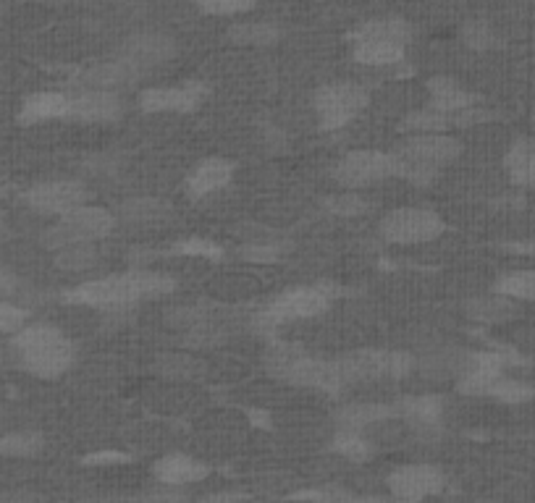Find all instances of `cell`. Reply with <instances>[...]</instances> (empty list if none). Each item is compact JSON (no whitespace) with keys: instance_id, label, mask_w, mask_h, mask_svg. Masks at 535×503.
<instances>
[{"instance_id":"31","label":"cell","mask_w":535,"mask_h":503,"mask_svg":"<svg viewBox=\"0 0 535 503\" xmlns=\"http://www.w3.org/2000/svg\"><path fill=\"white\" fill-rule=\"evenodd\" d=\"M42 448H45V438L35 430L0 435V456H6V459H32Z\"/></svg>"},{"instance_id":"6","label":"cell","mask_w":535,"mask_h":503,"mask_svg":"<svg viewBox=\"0 0 535 503\" xmlns=\"http://www.w3.org/2000/svg\"><path fill=\"white\" fill-rule=\"evenodd\" d=\"M347 383L360 380H402L417 370V357L399 349H357L339 357Z\"/></svg>"},{"instance_id":"28","label":"cell","mask_w":535,"mask_h":503,"mask_svg":"<svg viewBox=\"0 0 535 503\" xmlns=\"http://www.w3.org/2000/svg\"><path fill=\"white\" fill-rule=\"evenodd\" d=\"M174 215L171 202L158 197H132L119 205V218L124 223H160Z\"/></svg>"},{"instance_id":"19","label":"cell","mask_w":535,"mask_h":503,"mask_svg":"<svg viewBox=\"0 0 535 503\" xmlns=\"http://www.w3.org/2000/svg\"><path fill=\"white\" fill-rule=\"evenodd\" d=\"M210 475V467L200 459L189 454H166L160 456L153 464V477L160 485H171V488H181V485L200 483Z\"/></svg>"},{"instance_id":"38","label":"cell","mask_w":535,"mask_h":503,"mask_svg":"<svg viewBox=\"0 0 535 503\" xmlns=\"http://www.w3.org/2000/svg\"><path fill=\"white\" fill-rule=\"evenodd\" d=\"M100 503H189V498L184 490L171 488V485H160V488L139 493V496L119 498V501H100Z\"/></svg>"},{"instance_id":"9","label":"cell","mask_w":535,"mask_h":503,"mask_svg":"<svg viewBox=\"0 0 535 503\" xmlns=\"http://www.w3.org/2000/svg\"><path fill=\"white\" fill-rule=\"evenodd\" d=\"M334 181L344 189H362L397 176V155L386 150H352L334 166Z\"/></svg>"},{"instance_id":"35","label":"cell","mask_w":535,"mask_h":503,"mask_svg":"<svg viewBox=\"0 0 535 503\" xmlns=\"http://www.w3.org/2000/svg\"><path fill=\"white\" fill-rule=\"evenodd\" d=\"M486 396L488 399L504 401V404H522V401L533 399L535 388L528 386V383H522V380L504 378V375H499V378L488 386Z\"/></svg>"},{"instance_id":"37","label":"cell","mask_w":535,"mask_h":503,"mask_svg":"<svg viewBox=\"0 0 535 503\" xmlns=\"http://www.w3.org/2000/svg\"><path fill=\"white\" fill-rule=\"evenodd\" d=\"M462 42L470 50H491L499 45V37H496L494 27L488 21L473 19L462 27Z\"/></svg>"},{"instance_id":"25","label":"cell","mask_w":535,"mask_h":503,"mask_svg":"<svg viewBox=\"0 0 535 503\" xmlns=\"http://www.w3.org/2000/svg\"><path fill=\"white\" fill-rule=\"evenodd\" d=\"M509 181L520 189H535V145L530 139H517L504 155Z\"/></svg>"},{"instance_id":"24","label":"cell","mask_w":535,"mask_h":503,"mask_svg":"<svg viewBox=\"0 0 535 503\" xmlns=\"http://www.w3.org/2000/svg\"><path fill=\"white\" fill-rule=\"evenodd\" d=\"M467 317H473L475 323L483 325H496L507 323V320H515L520 315V307H517L515 299L504 297V294H483V297H473L465 302Z\"/></svg>"},{"instance_id":"8","label":"cell","mask_w":535,"mask_h":503,"mask_svg":"<svg viewBox=\"0 0 535 503\" xmlns=\"http://www.w3.org/2000/svg\"><path fill=\"white\" fill-rule=\"evenodd\" d=\"M378 231L386 244L407 247V244H425L438 239L446 231V223L431 207H397L383 215Z\"/></svg>"},{"instance_id":"46","label":"cell","mask_w":535,"mask_h":503,"mask_svg":"<svg viewBox=\"0 0 535 503\" xmlns=\"http://www.w3.org/2000/svg\"><path fill=\"white\" fill-rule=\"evenodd\" d=\"M247 501L244 493H213V496L202 498V503H242Z\"/></svg>"},{"instance_id":"36","label":"cell","mask_w":535,"mask_h":503,"mask_svg":"<svg viewBox=\"0 0 535 503\" xmlns=\"http://www.w3.org/2000/svg\"><path fill=\"white\" fill-rule=\"evenodd\" d=\"M155 373L160 378H174V380H189L195 378L197 362L187 354H158L155 359Z\"/></svg>"},{"instance_id":"29","label":"cell","mask_w":535,"mask_h":503,"mask_svg":"<svg viewBox=\"0 0 535 503\" xmlns=\"http://www.w3.org/2000/svg\"><path fill=\"white\" fill-rule=\"evenodd\" d=\"M412 37L410 24L399 16H386V19H370L352 32V42L357 40H378V42H402L407 45Z\"/></svg>"},{"instance_id":"4","label":"cell","mask_w":535,"mask_h":503,"mask_svg":"<svg viewBox=\"0 0 535 503\" xmlns=\"http://www.w3.org/2000/svg\"><path fill=\"white\" fill-rule=\"evenodd\" d=\"M119 215L111 213L108 207L98 205H79L58 218L56 226H50L42 236V244L56 252L74 242H100L116 231Z\"/></svg>"},{"instance_id":"21","label":"cell","mask_w":535,"mask_h":503,"mask_svg":"<svg viewBox=\"0 0 535 503\" xmlns=\"http://www.w3.org/2000/svg\"><path fill=\"white\" fill-rule=\"evenodd\" d=\"M71 95L66 92H35L24 100L19 111V124L35 126L56 118H69Z\"/></svg>"},{"instance_id":"34","label":"cell","mask_w":535,"mask_h":503,"mask_svg":"<svg viewBox=\"0 0 535 503\" xmlns=\"http://www.w3.org/2000/svg\"><path fill=\"white\" fill-rule=\"evenodd\" d=\"M323 207L331 215H339V218H360V215H365L370 210V202L360 192H355V189H347V192L326 197Z\"/></svg>"},{"instance_id":"45","label":"cell","mask_w":535,"mask_h":503,"mask_svg":"<svg viewBox=\"0 0 535 503\" xmlns=\"http://www.w3.org/2000/svg\"><path fill=\"white\" fill-rule=\"evenodd\" d=\"M0 503H42V498L32 490H8L0 496Z\"/></svg>"},{"instance_id":"15","label":"cell","mask_w":535,"mask_h":503,"mask_svg":"<svg viewBox=\"0 0 535 503\" xmlns=\"http://www.w3.org/2000/svg\"><path fill=\"white\" fill-rule=\"evenodd\" d=\"M176 56V42L166 35H155V32H142L132 35L119 48V56L126 66H132L139 76H147L153 69L168 63Z\"/></svg>"},{"instance_id":"47","label":"cell","mask_w":535,"mask_h":503,"mask_svg":"<svg viewBox=\"0 0 535 503\" xmlns=\"http://www.w3.org/2000/svg\"><path fill=\"white\" fill-rule=\"evenodd\" d=\"M3 289H8V278H6V273L0 270V291H3Z\"/></svg>"},{"instance_id":"14","label":"cell","mask_w":535,"mask_h":503,"mask_svg":"<svg viewBox=\"0 0 535 503\" xmlns=\"http://www.w3.org/2000/svg\"><path fill=\"white\" fill-rule=\"evenodd\" d=\"M522 359L509 352H475L467 357L465 370L457 378V391L465 396H486L488 386L499 375H504V367L520 365Z\"/></svg>"},{"instance_id":"17","label":"cell","mask_w":535,"mask_h":503,"mask_svg":"<svg viewBox=\"0 0 535 503\" xmlns=\"http://www.w3.org/2000/svg\"><path fill=\"white\" fill-rule=\"evenodd\" d=\"M237 173V166L226 158H205L200 160L187 176V194L192 200H205L210 194L221 192L231 184Z\"/></svg>"},{"instance_id":"20","label":"cell","mask_w":535,"mask_h":503,"mask_svg":"<svg viewBox=\"0 0 535 503\" xmlns=\"http://www.w3.org/2000/svg\"><path fill=\"white\" fill-rule=\"evenodd\" d=\"M444 399L441 396H407L397 404L399 417L415 425L417 433L438 435L441 422H444Z\"/></svg>"},{"instance_id":"43","label":"cell","mask_w":535,"mask_h":503,"mask_svg":"<svg viewBox=\"0 0 535 503\" xmlns=\"http://www.w3.org/2000/svg\"><path fill=\"white\" fill-rule=\"evenodd\" d=\"M239 252H242L244 260L250 262H276L281 257V252L276 247H271V244H250V247L239 249Z\"/></svg>"},{"instance_id":"1","label":"cell","mask_w":535,"mask_h":503,"mask_svg":"<svg viewBox=\"0 0 535 503\" xmlns=\"http://www.w3.org/2000/svg\"><path fill=\"white\" fill-rule=\"evenodd\" d=\"M176 289V281L166 273H150V270H132L119 276H105L84 281L63 294V302L84 304V307H132L145 299H160Z\"/></svg>"},{"instance_id":"11","label":"cell","mask_w":535,"mask_h":503,"mask_svg":"<svg viewBox=\"0 0 535 503\" xmlns=\"http://www.w3.org/2000/svg\"><path fill=\"white\" fill-rule=\"evenodd\" d=\"M208 97L202 82H181L174 87H147L139 92L137 105L142 113H195Z\"/></svg>"},{"instance_id":"12","label":"cell","mask_w":535,"mask_h":503,"mask_svg":"<svg viewBox=\"0 0 535 503\" xmlns=\"http://www.w3.org/2000/svg\"><path fill=\"white\" fill-rule=\"evenodd\" d=\"M444 485V472L433 464H404L389 475L391 496L404 503H420L423 498L436 496Z\"/></svg>"},{"instance_id":"23","label":"cell","mask_w":535,"mask_h":503,"mask_svg":"<svg viewBox=\"0 0 535 503\" xmlns=\"http://www.w3.org/2000/svg\"><path fill=\"white\" fill-rule=\"evenodd\" d=\"M428 105L436 111L457 113L480 105V97L475 92H467L462 84L449 79V76H436L428 82Z\"/></svg>"},{"instance_id":"2","label":"cell","mask_w":535,"mask_h":503,"mask_svg":"<svg viewBox=\"0 0 535 503\" xmlns=\"http://www.w3.org/2000/svg\"><path fill=\"white\" fill-rule=\"evenodd\" d=\"M11 349L21 367L40 380H56L74 365V341L56 325L27 323L11 338Z\"/></svg>"},{"instance_id":"10","label":"cell","mask_w":535,"mask_h":503,"mask_svg":"<svg viewBox=\"0 0 535 503\" xmlns=\"http://www.w3.org/2000/svg\"><path fill=\"white\" fill-rule=\"evenodd\" d=\"M394 155L404 163H412V166L441 171L462 155V142L457 137H449V134H410L394 150Z\"/></svg>"},{"instance_id":"32","label":"cell","mask_w":535,"mask_h":503,"mask_svg":"<svg viewBox=\"0 0 535 503\" xmlns=\"http://www.w3.org/2000/svg\"><path fill=\"white\" fill-rule=\"evenodd\" d=\"M496 294L515 299V302H535V270H515L504 273L494 283Z\"/></svg>"},{"instance_id":"18","label":"cell","mask_w":535,"mask_h":503,"mask_svg":"<svg viewBox=\"0 0 535 503\" xmlns=\"http://www.w3.org/2000/svg\"><path fill=\"white\" fill-rule=\"evenodd\" d=\"M397 404H383V401H352L336 412V428L339 430H355V433H365V430L376 428L397 417Z\"/></svg>"},{"instance_id":"7","label":"cell","mask_w":535,"mask_h":503,"mask_svg":"<svg viewBox=\"0 0 535 503\" xmlns=\"http://www.w3.org/2000/svg\"><path fill=\"white\" fill-rule=\"evenodd\" d=\"M370 103L368 90L357 82H331L315 90L313 105L323 131H341Z\"/></svg>"},{"instance_id":"3","label":"cell","mask_w":535,"mask_h":503,"mask_svg":"<svg viewBox=\"0 0 535 503\" xmlns=\"http://www.w3.org/2000/svg\"><path fill=\"white\" fill-rule=\"evenodd\" d=\"M268 373L276 380H284L289 386L315 388L323 393H341L349 386L347 375L341 370L339 359H318L310 354H302L292 346H281L265 359Z\"/></svg>"},{"instance_id":"39","label":"cell","mask_w":535,"mask_h":503,"mask_svg":"<svg viewBox=\"0 0 535 503\" xmlns=\"http://www.w3.org/2000/svg\"><path fill=\"white\" fill-rule=\"evenodd\" d=\"M174 255H187V257H208V260H223V249L218 244H213L210 239H202V236H189V239H181L174 247Z\"/></svg>"},{"instance_id":"26","label":"cell","mask_w":535,"mask_h":503,"mask_svg":"<svg viewBox=\"0 0 535 503\" xmlns=\"http://www.w3.org/2000/svg\"><path fill=\"white\" fill-rule=\"evenodd\" d=\"M407 45L402 42H378V40H357L352 42V58L362 66H397L404 61Z\"/></svg>"},{"instance_id":"42","label":"cell","mask_w":535,"mask_h":503,"mask_svg":"<svg viewBox=\"0 0 535 503\" xmlns=\"http://www.w3.org/2000/svg\"><path fill=\"white\" fill-rule=\"evenodd\" d=\"M297 498H305V501H315V503H365L362 498H357L355 493H349V490L344 488L305 490V493H297Z\"/></svg>"},{"instance_id":"27","label":"cell","mask_w":535,"mask_h":503,"mask_svg":"<svg viewBox=\"0 0 535 503\" xmlns=\"http://www.w3.org/2000/svg\"><path fill=\"white\" fill-rule=\"evenodd\" d=\"M229 40L244 48H268L281 40V27L273 21H237L229 27Z\"/></svg>"},{"instance_id":"33","label":"cell","mask_w":535,"mask_h":503,"mask_svg":"<svg viewBox=\"0 0 535 503\" xmlns=\"http://www.w3.org/2000/svg\"><path fill=\"white\" fill-rule=\"evenodd\" d=\"M331 451L349 462H368L373 456V443L365 438V433H355V430H336L334 441H331Z\"/></svg>"},{"instance_id":"16","label":"cell","mask_w":535,"mask_h":503,"mask_svg":"<svg viewBox=\"0 0 535 503\" xmlns=\"http://www.w3.org/2000/svg\"><path fill=\"white\" fill-rule=\"evenodd\" d=\"M124 116V100L116 90H82L71 97V121L79 124H113Z\"/></svg>"},{"instance_id":"41","label":"cell","mask_w":535,"mask_h":503,"mask_svg":"<svg viewBox=\"0 0 535 503\" xmlns=\"http://www.w3.org/2000/svg\"><path fill=\"white\" fill-rule=\"evenodd\" d=\"M29 320V312L14 302L0 299V336H14L19 333Z\"/></svg>"},{"instance_id":"22","label":"cell","mask_w":535,"mask_h":503,"mask_svg":"<svg viewBox=\"0 0 535 503\" xmlns=\"http://www.w3.org/2000/svg\"><path fill=\"white\" fill-rule=\"evenodd\" d=\"M142 76L126 66L121 58H113V61L105 63H92L90 69L79 74V84L84 90H119V87H126V84L139 82Z\"/></svg>"},{"instance_id":"40","label":"cell","mask_w":535,"mask_h":503,"mask_svg":"<svg viewBox=\"0 0 535 503\" xmlns=\"http://www.w3.org/2000/svg\"><path fill=\"white\" fill-rule=\"evenodd\" d=\"M197 6L208 16H237L252 11L258 0H197Z\"/></svg>"},{"instance_id":"13","label":"cell","mask_w":535,"mask_h":503,"mask_svg":"<svg viewBox=\"0 0 535 503\" xmlns=\"http://www.w3.org/2000/svg\"><path fill=\"white\" fill-rule=\"evenodd\" d=\"M90 194L87 189L79 184V181H45V184H37V187L27 189L24 192V202H27L32 210L42 215H66L69 210L79 205H87Z\"/></svg>"},{"instance_id":"44","label":"cell","mask_w":535,"mask_h":503,"mask_svg":"<svg viewBox=\"0 0 535 503\" xmlns=\"http://www.w3.org/2000/svg\"><path fill=\"white\" fill-rule=\"evenodd\" d=\"M129 462V456L119 454V451H100V454H90L84 459V464H90V467H100V464H126Z\"/></svg>"},{"instance_id":"5","label":"cell","mask_w":535,"mask_h":503,"mask_svg":"<svg viewBox=\"0 0 535 503\" xmlns=\"http://www.w3.org/2000/svg\"><path fill=\"white\" fill-rule=\"evenodd\" d=\"M331 307V291L326 286H297L284 294H278L268 307L255 315V328L263 333H273L276 328L294 320H307V317H318Z\"/></svg>"},{"instance_id":"30","label":"cell","mask_w":535,"mask_h":503,"mask_svg":"<svg viewBox=\"0 0 535 503\" xmlns=\"http://www.w3.org/2000/svg\"><path fill=\"white\" fill-rule=\"evenodd\" d=\"M100 252L95 242H74L56 249V265L66 273H84L98 265Z\"/></svg>"}]
</instances>
